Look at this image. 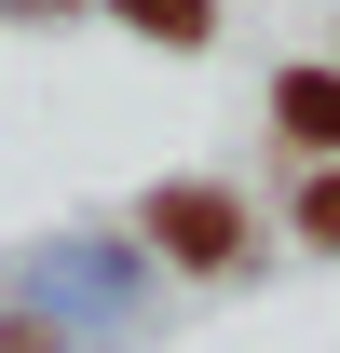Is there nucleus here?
Wrapping results in <instances>:
<instances>
[{"mask_svg":"<svg viewBox=\"0 0 340 353\" xmlns=\"http://www.w3.org/2000/svg\"><path fill=\"white\" fill-rule=\"evenodd\" d=\"M150 231H164V245H177V259H232V245H245V231H232V204H218V190H164V204H150Z\"/></svg>","mask_w":340,"mask_h":353,"instance_id":"f257e3e1","label":"nucleus"},{"mask_svg":"<svg viewBox=\"0 0 340 353\" xmlns=\"http://www.w3.org/2000/svg\"><path fill=\"white\" fill-rule=\"evenodd\" d=\"M286 136H299V150H340V82H327V68L286 82Z\"/></svg>","mask_w":340,"mask_h":353,"instance_id":"f03ea898","label":"nucleus"},{"mask_svg":"<svg viewBox=\"0 0 340 353\" xmlns=\"http://www.w3.org/2000/svg\"><path fill=\"white\" fill-rule=\"evenodd\" d=\"M136 28H164V41H205V0H123Z\"/></svg>","mask_w":340,"mask_h":353,"instance_id":"7ed1b4c3","label":"nucleus"},{"mask_svg":"<svg viewBox=\"0 0 340 353\" xmlns=\"http://www.w3.org/2000/svg\"><path fill=\"white\" fill-rule=\"evenodd\" d=\"M313 245H340V176H327V190H313Z\"/></svg>","mask_w":340,"mask_h":353,"instance_id":"20e7f679","label":"nucleus"},{"mask_svg":"<svg viewBox=\"0 0 340 353\" xmlns=\"http://www.w3.org/2000/svg\"><path fill=\"white\" fill-rule=\"evenodd\" d=\"M0 353H55V326H0Z\"/></svg>","mask_w":340,"mask_h":353,"instance_id":"39448f33","label":"nucleus"}]
</instances>
